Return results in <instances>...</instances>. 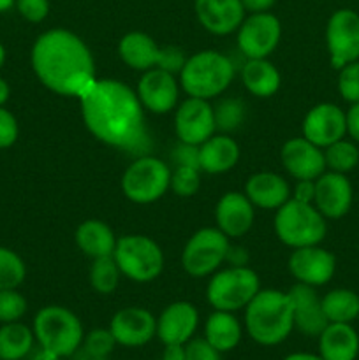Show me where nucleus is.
Listing matches in <instances>:
<instances>
[{
    "label": "nucleus",
    "mask_w": 359,
    "mask_h": 360,
    "mask_svg": "<svg viewBox=\"0 0 359 360\" xmlns=\"http://www.w3.org/2000/svg\"><path fill=\"white\" fill-rule=\"evenodd\" d=\"M324 160L329 171L347 174L359 164V150L351 141L340 139L324 148Z\"/></svg>",
    "instance_id": "nucleus-34"
},
{
    "label": "nucleus",
    "mask_w": 359,
    "mask_h": 360,
    "mask_svg": "<svg viewBox=\"0 0 359 360\" xmlns=\"http://www.w3.org/2000/svg\"><path fill=\"white\" fill-rule=\"evenodd\" d=\"M11 97V86L4 77H0V105H6V102Z\"/></svg>",
    "instance_id": "nucleus-51"
},
{
    "label": "nucleus",
    "mask_w": 359,
    "mask_h": 360,
    "mask_svg": "<svg viewBox=\"0 0 359 360\" xmlns=\"http://www.w3.org/2000/svg\"><path fill=\"white\" fill-rule=\"evenodd\" d=\"M4 63H6V48H4V44L0 42V69L4 67Z\"/></svg>",
    "instance_id": "nucleus-55"
},
{
    "label": "nucleus",
    "mask_w": 359,
    "mask_h": 360,
    "mask_svg": "<svg viewBox=\"0 0 359 360\" xmlns=\"http://www.w3.org/2000/svg\"><path fill=\"white\" fill-rule=\"evenodd\" d=\"M201 185L199 169L194 167H176L171 172V185L169 188L180 197H192L196 195Z\"/></svg>",
    "instance_id": "nucleus-38"
},
{
    "label": "nucleus",
    "mask_w": 359,
    "mask_h": 360,
    "mask_svg": "<svg viewBox=\"0 0 359 360\" xmlns=\"http://www.w3.org/2000/svg\"><path fill=\"white\" fill-rule=\"evenodd\" d=\"M120 274H122V271H120L118 264H116L113 255L94 259V264L90 267L92 288L102 295L113 294L116 287H118Z\"/></svg>",
    "instance_id": "nucleus-33"
},
{
    "label": "nucleus",
    "mask_w": 359,
    "mask_h": 360,
    "mask_svg": "<svg viewBox=\"0 0 359 360\" xmlns=\"http://www.w3.org/2000/svg\"><path fill=\"white\" fill-rule=\"evenodd\" d=\"M204 334H206L208 343L217 348L220 354H224V352H231L232 348L238 347V343L241 341V326L231 311L215 309V313L208 316Z\"/></svg>",
    "instance_id": "nucleus-30"
},
{
    "label": "nucleus",
    "mask_w": 359,
    "mask_h": 360,
    "mask_svg": "<svg viewBox=\"0 0 359 360\" xmlns=\"http://www.w3.org/2000/svg\"><path fill=\"white\" fill-rule=\"evenodd\" d=\"M280 157L284 167L296 179H317L326 171L322 148L305 137L289 139L282 148Z\"/></svg>",
    "instance_id": "nucleus-20"
},
{
    "label": "nucleus",
    "mask_w": 359,
    "mask_h": 360,
    "mask_svg": "<svg viewBox=\"0 0 359 360\" xmlns=\"http://www.w3.org/2000/svg\"><path fill=\"white\" fill-rule=\"evenodd\" d=\"M113 257L123 276L137 283L153 281L164 269V253L160 246L143 234H129L120 238L116 241Z\"/></svg>",
    "instance_id": "nucleus-7"
},
{
    "label": "nucleus",
    "mask_w": 359,
    "mask_h": 360,
    "mask_svg": "<svg viewBox=\"0 0 359 360\" xmlns=\"http://www.w3.org/2000/svg\"><path fill=\"white\" fill-rule=\"evenodd\" d=\"M239 146L232 137L225 134L211 136L199 146L201 171L208 174H222L238 164Z\"/></svg>",
    "instance_id": "nucleus-27"
},
{
    "label": "nucleus",
    "mask_w": 359,
    "mask_h": 360,
    "mask_svg": "<svg viewBox=\"0 0 359 360\" xmlns=\"http://www.w3.org/2000/svg\"><path fill=\"white\" fill-rule=\"evenodd\" d=\"M319 355L324 360H355L359 334L351 323H327L319 334Z\"/></svg>",
    "instance_id": "nucleus-26"
},
{
    "label": "nucleus",
    "mask_w": 359,
    "mask_h": 360,
    "mask_svg": "<svg viewBox=\"0 0 359 360\" xmlns=\"http://www.w3.org/2000/svg\"><path fill=\"white\" fill-rule=\"evenodd\" d=\"M287 294L291 295L292 309H294L296 329L305 336H319L329 322L324 315L322 301L317 295L315 287L296 283Z\"/></svg>",
    "instance_id": "nucleus-23"
},
{
    "label": "nucleus",
    "mask_w": 359,
    "mask_h": 360,
    "mask_svg": "<svg viewBox=\"0 0 359 360\" xmlns=\"http://www.w3.org/2000/svg\"><path fill=\"white\" fill-rule=\"evenodd\" d=\"M32 69L46 88L81 98L95 84V62L83 39L65 28H51L35 39Z\"/></svg>",
    "instance_id": "nucleus-2"
},
{
    "label": "nucleus",
    "mask_w": 359,
    "mask_h": 360,
    "mask_svg": "<svg viewBox=\"0 0 359 360\" xmlns=\"http://www.w3.org/2000/svg\"><path fill=\"white\" fill-rule=\"evenodd\" d=\"M352 185L345 174L329 171L315 179L313 206L324 218L336 220L345 217L352 206Z\"/></svg>",
    "instance_id": "nucleus-19"
},
{
    "label": "nucleus",
    "mask_w": 359,
    "mask_h": 360,
    "mask_svg": "<svg viewBox=\"0 0 359 360\" xmlns=\"http://www.w3.org/2000/svg\"><path fill=\"white\" fill-rule=\"evenodd\" d=\"M14 7L30 23H41L49 14V0H16Z\"/></svg>",
    "instance_id": "nucleus-42"
},
{
    "label": "nucleus",
    "mask_w": 359,
    "mask_h": 360,
    "mask_svg": "<svg viewBox=\"0 0 359 360\" xmlns=\"http://www.w3.org/2000/svg\"><path fill=\"white\" fill-rule=\"evenodd\" d=\"M215 221L227 238H241L253 225V204L245 193L227 192L217 202Z\"/></svg>",
    "instance_id": "nucleus-24"
},
{
    "label": "nucleus",
    "mask_w": 359,
    "mask_h": 360,
    "mask_svg": "<svg viewBox=\"0 0 359 360\" xmlns=\"http://www.w3.org/2000/svg\"><path fill=\"white\" fill-rule=\"evenodd\" d=\"M347 134V115L331 102L317 104L303 120V137L319 148L344 139Z\"/></svg>",
    "instance_id": "nucleus-16"
},
{
    "label": "nucleus",
    "mask_w": 359,
    "mask_h": 360,
    "mask_svg": "<svg viewBox=\"0 0 359 360\" xmlns=\"http://www.w3.org/2000/svg\"><path fill=\"white\" fill-rule=\"evenodd\" d=\"M320 301L329 323H352L359 316V295L348 288H334Z\"/></svg>",
    "instance_id": "nucleus-32"
},
{
    "label": "nucleus",
    "mask_w": 359,
    "mask_h": 360,
    "mask_svg": "<svg viewBox=\"0 0 359 360\" xmlns=\"http://www.w3.org/2000/svg\"><path fill=\"white\" fill-rule=\"evenodd\" d=\"M338 91L351 104L359 102V60L347 63L338 74Z\"/></svg>",
    "instance_id": "nucleus-39"
},
{
    "label": "nucleus",
    "mask_w": 359,
    "mask_h": 360,
    "mask_svg": "<svg viewBox=\"0 0 359 360\" xmlns=\"http://www.w3.org/2000/svg\"><path fill=\"white\" fill-rule=\"evenodd\" d=\"M345 115H347V134L355 143H359V102H354Z\"/></svg>",
    "instance_id": "nucleus-47"
},
{
    "label": "nucleus",
    "mask_w": 359,
    "mask_h": 360,
    "mask_svg": "<svg viewBox=\"0 0 359 360\" xmlns=\"http://www.w3.org/2000/svg\"><path fill=\"white\" fill-rule=\"evenodd\" d=\"M284 360H324L320 355H313V354H305V352H298V354H291L287 355Z\"/></svg>",
    "instance_id": "nucleus-52"
},
{
    "label": "nucleus",
    "mask_w": 359,
    "mask_h": 360,
    "mask_svg": "<svg viewBox=\"0 0 359 360\" xmlns=\"http://www.w3.org/2000/svg\"><path fill=\"white\" fill-rule=\"evenodd\" d=\"M313 195H315V179H298L292 199L299 200V202L313 204Z\"/></svg>",
    "instance_id": "nucleus-45"
},
{
    "label": "nucleus",
    "mask_w": 359,
    "mask_h": 360,
    "mask_svg": "<svg viewBox=\"0 0 359 360\" xmlns=\"http://www.w3.org/2000/svg\"><path fill=\"white\" fill-rule=\"evenodd\" d=\"M27 267L23 259L13 250L0 246V290L18 288L25 281Z\"/></svg>",
    "instance_id": "nucleus-35"
},
{
    "label": "nucleus",
    "mask_w": 359,
    "mask_h": 360,
    "mask_svg": "<svg viewBox=\"0 0 359 360\" xmlns=\"http://www.w3.org/2000/svg\"><path fill=\"white\" fill-rule=\"evenodd\" d=\"M243 7H245V13L248 11L250 14L256 13H267L271 7L277 4V0H241Z\"/></svg>",
    "instance_id": "nucleus-48"
},
{
    "label": "nucleus",
    "mask_w": 359,
    "mask_h": 360,
    "mask_svg": "<svg viewBox=\"0 0 359 360\" xmlns=\"http://www.w3.org/2000/svg\"><path fill=\"white\" fill-rule=\"evenodd\" d=\"M215 127L220 132H232L245 122V104L239 98H222L213 108Z\"/></svg>",
    "instance_id": "nucleus-36"
},
{
    "label": "nucleus",
    "mask_w": 359,
    "mask_h": 360,
    "mask_svg": "<svg viewBox=\"0 0 359 360\" xmlns=\"http://www.w3.org/2000/svg\"><path fill=\"white\" fill-rule=\"evenodd\" d=\"M27 308V299L18 292V288L0 290V323L20 322Z\"/></svg>",
    "instance_id": "nucleus-37"
},
{
    "label": "nucleus",
    "mask_w": 359,
    "mask_h": 360,
    "mask_svg": "<svg viewBox=\"0 0 359 360\" xmlns=\"http://www.w3.org/2000/svg\"><path fill=\"white\" fill-rule=\"evenodd\" d=\"M70 360H108V357H99V355L90 354V352L84 350L83 347H80L73 355H70Z\"/></svg>",
    "instance_id": "nucleus-50"
},
{
    "label": "nucleus",
    "mask_w": 359,
    "mask_h": 360,
    "mask_svg": "<svg viewBox=\"0 0 359 360\" xmlns=\"http://www.w3.org/2000/svg\"><path fill=\"white\" fill-rule=\"evenodd\" d=\"M115 345H116V340L111 334V330L94 329L83 338L81 347H83L84 350L90 352V354L99 355V357H108V355L113 352V348H115Z\"/></svg>",
    "instance_id": "nucleus-40"
},
{
    "label": "nucleus",
    "mask_w": 359,
    "mask_h": 360,
    "mask_svg": "<svg viewBox=\"0 0 359 360\" xmlns=\"http://www.w3.org/2000/svg\"><path fill=\"white\" fill-rule=\"evenodd\" d=\"M280 20L271 13H256L239 25L238 48L246 58H267L280 42Z\"/></svg>",
    "instance_id": "nucleus-13"
},
{
    "label": "nucleus",
    "mask_w": 359,
    "mask_h": 360,
    "mask_svg": "<svg viewBox=\"0 0 359 360\" xmlns=\"http://www.w3.org/2000/svg\"><path fill=\"white\" fill-rule=\"evenodd\" d=\"M194 9L203 28L215 35L232 34L245 20L241 0H196Z\"/></svg>",
    "instance_id": "nucleus-21"
},
{
    "label": "nucleus",
    "mask_w": 359,
    "mask_h": 360,
    "mask_svg": "<svg viewBox=\"0 0 359 360\" xmlns=\"http://www.w3.org/2000/svg\"><path fill=\"white\" fill-rule=\"evenodd\" d=\"M199 323L196 306L187 301L169 304L157 319V336L164 345H185Z\"/></svg>",
    "instance_id": "nucleus-22"
},
{
    "label": "nucleus",
    "mask_w": 359,
    "mask_h": 360,
    "mask_svg": "<svg viewBox=\"0 0 359 360\" xmlns=\"http://www.w3.org/2000/svg\"><path fill=\"white\" fill-rule=\"evenodd\" d=\"M248 252L243 246H229L227 255H225V262L231 264V267H245L248 264Z\"/></svg>",
    "instance_id": "nucleus-46"
},
{
    "label": "nucleus",
    "mask_w": 359,
    "mask_h": 360,
    "mask_svg": "<svg viewBox=\"0 0 359 360\" xmlns=\"http://www.w3.org/2000/svg\"><path fill=\"white\" fill-rule=\"evenodd\" d=\"M175 130L182 143L201 146L217 132L213 108L204 98L189 97L176 109Z\"/></svg>",
    "instance_id": "nucleus-14"
},
{
    "label": "nucleus",
    "mask_w": 359,
    "mask_h": 360,
    "mask_svg": "<svg viewBox=\"0 0 359 360\" xmlns=\"http://www.w3.org/2000/svg\"><path fill=\"white\" fill-rule=\"evenodd\" d=\"M162 360H185V345H165Z\"/></svg>",
    "instance_id": "nucleus-49"
},
{
    "label": "nucleus",
    "mask_w": 359,
    "mask_h": 360,
    "mask_svg": "<svg viewBox=\"0 0 359 360\" xmlns=\"http://www.w3.org/2000/svg\"><path fill=\"white\" fill-rule=\"evenodd\" d=\"M34 336L39 347L60 359L70 357L83 343L81 320L63 306H46L34 319Z\"/></svg>",
    "instance_id": "nucleus-5"
},
{
    "label": "nucleus",
    "mask_w": 359,
    "mask_h": 360,
    "mask_svg": "<svg viewBox=\"0 0 359 360\" xmlns=\"http://www.w3.org/2000/svg\"><path fill=\"white\" fill-rule=\"evenodd\" d=\"M137 97L144 109L155 115H164L178 104V81L175 74L164 69L144 70L137 84Z\"/></svg>",
    "instance_id": "nucleus-18"
},
{
    "label": "nucleus",
    "mask_w": 359,
    "mask_h": 360,
    "mask_svg": "<svg viewBox=\"0 0 359 360\" xmlns=\"http://www.w3.org/2000/svg\"><path fill=\"white\" fill-rule=\"evenodd\" d=\"M245 327L257 345H280L294 327L291 295L275 288L257 292L245 308Z\"/></svg>",
    "instance_id": "nucleus-3"
},
{
    "label": "nucleus",
    "mask_w": 359,
    "mask_h": 360,
    "mask_svg": "<svg viewBox=\"0 0 359 360\" xmlns=\"http://www.w3.org/2000/svg\"><path fill=\"white\" fill-rule=\"evenodd\" d=\"M275 232L278 239L291 248L319 245L326 238V218L313 204L289 199L277 210Z\"/></svg>",
    "instance_id": "nucleus-6"
},
{
    "label": "nucleus",
    "mask_w": 359,
    "mask_h": 360,
    "mask_svg": "<svg viewBox=\"0 0 359 360\" xmlns=\"http://www.w3.org/2000/svg\"><path fill=\"white\" fill-rule=\"evenodd\" d=\"M34 330L21 322L2 323L0 327V360H21L34 348Z\"/></svg>",
    "instance_id": "nucleus-31"
},
{
    "label": "nucleus",
    "mask_w": 359,
    "mask_h": 360,
    "mask_svg": "<svg viewBox=\"0 0 359 360\" xmlns=\"http://www.w3.org/2000/svg\"><path fill=\"white\" fill-rule=\"evenodd\" d=\"M118 55L123 63L136 70H150L158 67L168 72H182L187 58L185 53L176 46L160 48L153 39L144 32H129L123 35L118 44Z\"/></svg>",
    "instance_id": "nucleus-8"
},
{
    "label": "nucleus",
    "mask_w": 359,
    "mask_h": 360,
    "mask_svg": "<svg viewBox=\"0 0 359 360\" xmlns=\"http://www.w3.org/2000/svg\"><path fill=\"white\" fill-rule=\"evenodd\" d=\"M171 160L176 167H194L199 169V146L196 144H189V143H182L176 144L171 151Z\"/></svg>",
    "instance_id": "nucleus-43"
},
{
    "label": "nucleus",
    "mask_w": 359,
    "mask_h": 360,
    "mask_svg": "<svg viewBox=\"0 0 359 360\" xmlns=\"http://www.w3.org/2000/svg\"><path fill=\"white\" fill-rule=\"evenodd\" d=\"M80 101L83 122L95 139L136 158L150 155L153 144L144 108L132 88L118 79H97Z\"/></svg>",
    "instance_id": "nucleus-1"
},
{
    "label": "nucleus",
    "mask_w": 359,
    "mask_h": 360,
    "mask_svg": "<svg viewBox=\"0 0 359 360\" xmlns=\"http://www.w3.org/2000/svg\"><path fill=\"white\" fill-rule=\"evenodd\" d=\"M16 6V0H0V14L7 13Z\"/></svg>",
    "instance_id": "nucleus-54"
},
{
    "label": "nucleus",
    "mask_w": 359,
    "mask_h": 360,
    "mask_svg": "<svg viewBox=\"0 0 359 360\" xmlns=\"http://www.w3.org/2000/svg\"><path fill=\"white\" fill-rule=\"evenodd\" d=\"M185 360H220V352L206 338H196L185 343Z\"/></svg>",
    "instance_id": "nucleus-44"
},
{
    "label": "nucleus",
    "mask_w": 359,
    "mask_h": 360,
    "mask_svg": "<svg viewBox=\"0 0 359 360\" xmlns=\"http://www.w3.org/2000/svg\"><path fill=\"white\" fill-rule=\"evenodd\" d=\"M231 246L229 238L217 227H204L187 241L182 253V264L187 274L204 278L213 273L222 262Z\"/></svg>",
    "instance_id": "nucleus-11"
},
{
    "label": "nucleus",
    "mask_w": 359,
    "mask_h": 360,
    "mask_svg": "<svg viewBox=\"0 0 359 360\" xmlns=\"http://www.w3.org/2000/svg\"><path fill=\"white\" fill-rule=\"evenodd\" d=\"M232 77L234 65L231 60L222 53L206 49L187 58L180 72V83L190 97L210 101L225 91Z\"/></svg>",
    "instance_id": "nucleus-4"
},
{
    "label": "nucleus",
    "mask_w": 359,
    "mask_h": 360,
    "mask_svg": "<svg viewBox=\"0 0 359 360\" xmlns=\"http://www.w3.org/2000/svg\"><path fill=\"white\" fill-rule=\"evenodd\" d=\"M241 81L250 94L266 98L280 88V72L267 58H246L241 69Z\"/></svg>",
    "instance_id": "nucleus-29"
},
{
    "label": "nucleus",
    "mask_w": 359,
    "mask_h": 360,
    "mask_svg": "<svg viewBox=\"0 0 359 360\" xmlns=\"http://www.w3.org/2000/svg\"><path fill=\"white\" fill-rule=\"evenodd\" d=\"M289 271L298 280V283L320 287L329 283L336 271V259L331 252L320 248L319 245L294 248L289 257Z\"/></svg>",
    "instance_id": "nucleus-15"
},
{
    "label": "nucleus",
    "mask_w": 359,
    "mask_h": 360,
    "mask_svg": "<svg viewBox=\"0 0 359 360\" xmlns=\"http://www.w3.org/2000/svg\"><path fill=\"white\" fill-rule=\"evenodd\" d=\"M30 360H60V357L58 355L51 354V352L44 350V348H41V350H37L34 355H32Z\"/></svg>",
    "instance_id": "nucleus-53"
},
{
    "label": "nucleus",
    "mask_w": 359,
    "mask_h": 360,
    "mask_svg": "<svg viewBox=\"0 0 359 360\" xmlns=\"http://www.w3.org/2000/svg\"><path fill=\"white\" fill-rule=\"evenodd\" d=\"M260 290L259 276L256 271L245 267H229L210 280L206 299L218 311H238L246 308Z\"/></svg>",
    "instance_id": "nucleus-9"
},
{
    "label": "nucleus",
    "mask_w": 359,
    "mask_h": 360,
    "mask_svg": "<svg viewBox=\"0 0 359 360\" xmlns=\"http://www.w3.org/2000/svg\"><path fill=\"white\" fill-rule=\"evenodd\" d=\"M326 44L331 65L340 70L359 60V14L352 9H338L326 27Z\"/></svg>",
    "instance_id": "nucleus-12"
},
{
    "label": "nucleus",
    "mask_w": 359,
    "mask_h": 360,
    "mask_svg": "<svg viewBox=\"0 0 359 360\" xmlns=\"http://www.w3.org/2000/svg\"><path fill=\"white\" fill-rule=\"evenodd\" d=\"M20 136V127L18 120L9 109L0 105V150L11 148L18 141Z\"/></svg>",
    "instance_id": "nucleus-41"
},
{
    "label": "nucleus",
    "mask_w": 359,
    "mask_h": 360,
    "mask_svg": "<svg viewBox=\"0 0 359 360\" xmlns=\"http://www.w3.org/2000/svg\"><path fill=\"white\" fill-rule=\"evenodd\" d=\"M243 193L253 206L263 210H278L291 199V186L275 172H257L246 179Z\"/></svg>",
    "instance_id": "nucleus-25"
},
{
    "label": "nucleus",
    "mask_w": 359,
    "mask_h": 360,
    "mask_svg": "<svg viewBox=\"0 0 359 360\" xmlns=\"http://www.w3.org/2000/svg\"><path fill=\"white\" fill-rule=\"evenodd\" d=\"M76 245L84 255L92 259H101V257H109L115 253L116 241L115 232L109 225L101 220H87L76 229Z\"/></svg>",
    "instance_id": "nucleus-28"
},
{
    "label": "nucleus",
    "mask_w": 359,
    "mask_h": 360,
    "mask_svg": "<svg viewBox=\"0 0 359 360\" xmlns=\"http://www.w3.org/2000/svg\"><path fill=\"white\" fill-rule=\"evenodd\" d=\"M169 185L171 169L151 155L137 157L122 176L123 195L136 204L155 202L168 192Z\"/></svg>",
    "instance_id": "nucleus-10"
},
{
    "label": "nucleus",
    "mask_w": 359,
    "mask_h": 360,
    "mask_svg": "<svg viewBox=\"0 0 359 360\" xmlns=\"http://www.w3.org/2000/svg\"><path fill=\"white\" fill-rule=\"evenodd\" d=\"M109 330L116 345L122 347H143L157 334V319L148 309L129 306L115 313Z\"/></svg>",
    "instance_id": "nucleus-17"
}]
</instances>
